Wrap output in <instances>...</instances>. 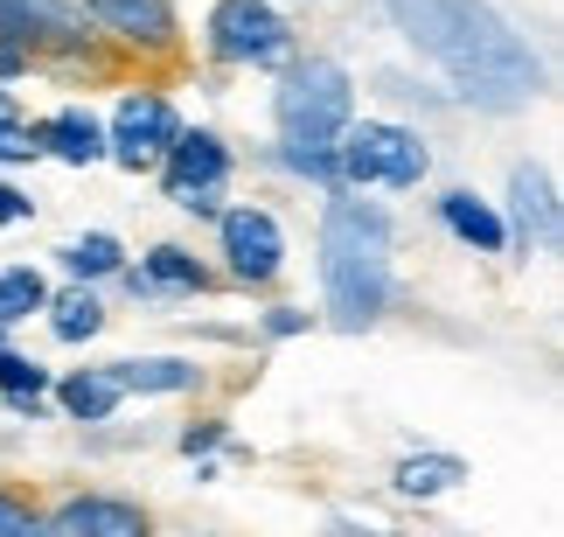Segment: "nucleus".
I'll return each instance as SVG.
<instances>
[{
    "label": "nucleus",
    "instance_id": "b1692460",
    "mask_svg": "<svg viewBox=\"0 0 564 537\" xmlns=\"http://www.w3.org/2000/svg\"><path fill=\"white\" fill-rule=\"evenodd\" d=\"M21 161H42L29 119H0V168H21Z\"/></svg>",
    "mask_w": 564,
    "mask_h": 537
},
{
    "label": "nucleus",
    "instance_id": "5701e85b",
    "mask_svg": "<svg viewBox=\"0 0 564 537\" xmlns=\"http://www.w3.org/2000/svg\"><path fill=\"white\" fill-rule=\"evenodd\" d=\"M0 537H42V509L14 488H0Z\"/></svg>",
    "mask_w": 564,
    "mask_h": 537
},
{
    "label": "nucleus",
    "instance_id": "9d476101",
    "mask_svg": "<svg viewBox=\"0 0 564 537\" xmlns=\"http://www.w3.org/2000/svg\"><path fill=\"white\" fill-rule=\"evenodd\" d=\"M77 14L91 21L98 35L126 42L140 56H175L182 50V21H175V0H77Z\"/></svg>",
    "mask_w": 564,
    "mask_h": 537
},
{
    "label": "nucleus",
    "instance_id": "1a4fd4ad",
    "mask_svg": "<svg viewBox=\"0 0 564 537\" xmlns=\"http://www.w3.org/2000/svg\"><path fill=\"white\" fill-rule=\"evenodd\" d=\"M216 238H224V266L237 287H272L279 272H286V230H279L272 210L258 203H237L216 217Z\"/></svg>",
    "mask_w": 564,
    "mask_h": 537
},
{
    "label": "nucleus",
    "instance_id": "dca6fc26",
    "mask_svg": "<svg viewBox=\"0 0 564 537\" xmlns=\"http://www.w3.org/2000/svg\"><path fill=\"white\" fill-rule=\"evenodd\" d=\"M50 398H56V412L63 419H77V426H105L126 405V391L112 384V370H63V377H50Z\"/></svg>",
    "mask_w": 564,
    "mask_h": 537
},
{
    "label": "nucleus",
    "instance_id": "a211bd4d",
    "mask_svg": "<svg viewBox=\"0 0 564 537\" xmlns=\"http://www.w3.org/2000/svg\"><path fill=\"white\" fill-rule=\"evenodd\" d=\"M467 482V461L460 454H404L398 468H390V488H398L404 503H440V496H453V488Z\"/></svg>",
    "mask_w": 564,
    "mask_h": 537
},
{
    "label": "nucleus",
    "instance_id": "6ab92c4d",
    "mask_svg": "<svg viewBox=\"0 0 564 537\" xmlns=\"http://www.w3.org/2000/svg\"><path fill=\"white\" fill-rule=\"evenodd\" d=\"M42 314H50V335L56 342H98L105 335V300L91 287H63L42 300Z\"/></svg>",
    "mask_w": 564,
    "mask_h": 537
},
{
    "label": "nucleus",
    "instance_id": "2eb2a0df",
    "mask_svg": "<svg viewBox=\"0 0 564 537\" xmlns=\"http://www.w3.org/2000/svg\"><path fill=\"white\" fill-rule=\"evenodd\" d=\"M112 370V384L126 398H175V391H203V363L195 356H119V363H105Z\"/></svg>",
    "mask_w": 564,
    "mask_h": 537
},
{
    "label": "nucleus",
    "instance_id": "a878e982",
    "mask_svg": "<svg viewBox=\"0 0 564 537\" xmlns=\"http://www.w3.org/2000/svg\"><path fill=\"white\" fill-rule=\"evenodd\" d=\"M209 447H224V419H195L188 433H182V454H188V461L209 454Z\"/></svg>",
    "mask_w": 564,
    "mask_h": 537
},
{
    "label": "nucleus",
    "instance_id": "4be33fe9",
    "mask_svg": "<svg viewBox=\"0 0 564 537\" xmlns=\"http://www.w3.org/2000/svg\"><path fill=\"white\" fill-rule=\"evenodd\" d=\"M42 300H50V279L35 266H0V335L21 329L29 314H42Z\"/></svg>",
    "mask_w": 564,
    "mask_h": 537
},
{
    "label": "nucleus",
    "instance_id": "cd10ccee",
    "mask_svg": "<svg viewBox=\"0 0 564 537\" xmlns=\"http://www.w3.org/2000/svg\"><path fill=\"white\" fill-rule=\"evenodd\" d=\"M341 537H398V530H383V524H349V517H335Z\"/></svg>",
    "mask_w": 564,
    "mask_h": 537
},
{
    "label": "nucleus",
    "instance_id": "20e7f679",
    "mask_svg": "<svg viewBox=\"0 0 564 537\" xmlns=\"http://www.w3.org/2000/svg\"><path fill=\"white\" fill-rule=\"evenodd\" d=\"M335 175L341 189H419L432 175V147L419 126H398V119H349L335 140Z\"/></svg>",
    "mask_w": 564,
    "mask_h": 537
},
{
    "label": "nucleus",
    "instance_id": "39448f33",
    "mask_svg": "<svg viewBox=\"0 0 564 537\" xmlns=\"http://www.w3.org/2000/svg\"><path fill=\"white\" fill-rule=\"evenodd\" d=\"M203 42L216 63L230 71H286L300 56V35L293 21L272 8V0H216L209 21H203Z\"/></svg>",
    "mask_w": 564,
    "mask_h": 537
},
{
    "label": "nucleus",
    "instance_id": "bb28decb",
    "mask_svg": "<svg viewBox=\"0 0 564 537\" xmlns=\"http://www.w3.org/2000/svg\"><path fill=\"white\" fill-rule=\"evenodd\" d=\"M307 329H314L307 308H272L265 314V335H279V342H286V335H307Z\"/></svg>",
    "mask_w": 564,
    "mask_h": 537
},
{
    "label": "nucleus",
    "instance_id": "f3484780",
    "mask_svg": "<svg viewBox=\"0 0 564 537\" xmlns=\"http://www.w3.org/2000/svg\"><path fill=\"white\" fill-rule=\"evenodd\" d=\"M440 224H446L460 245H474L481 259H502V251H509L502 210H495V203H481L474 189H446V196H440Z\"/></svg>",
    "mask_w": 564,
    "mask_h": 537
},
{
    "label": "nucleus",
    "instance_id": "f8f14e48",
    "mask_svg": "<svg viewBox=\"0 0 564 537\" xmlns=\"http://www.w3.org/2000/svg\"><path fill=\"white\" fill-rule=\"evenodd\" d=\"M42 537H154V517L133 496H63L50 517H42Z\"/></svg>",
    "mask_w": 564,
    "mask_h": 537
},
{
    "label": "nucleus",
    "instance_id": "423d86ee",
    "mask_svg": "<svg viewBox=\"0 0 564 537\" xmlns=\"http://www.w3.org/2000/svg\"><path fill=\"white\" fill-rule=\"evenodd\" d=\"M224 182H230V147L224 133H209V126H182L175 140H167L161 154V189L167 203L188 210V217H224Z\"/></svg>",
    "mask_w": 564,
    "mask_h": 537
},
{
    "label": "nucleus",
    "instance_id": "0eeeda50",
    "mask_svg": "<svg viewBox=\"0 0 564 537\" xmlns=\"http://www.w3.org/2000/svg\"><path fill=\"white\" fill-rule=\"evenodd\" d=\"M0 42L29 50V63H77L91 56L98 29L77 14V0H0Z\"/></svg>",
    "mask_w": 564,
    "mask_h": 537
},
{
    "label": "nucleus",
    "instance_id": "4468645a",
    "mask_svg": "<svg viewBox=\"0 0 564 537\" xmlns=\"http://www.w3.org/2000/svg\"><path fill=\"white\" fill-rule=\"evenodd\" d=\"M133 300H161V293H209V266L188 245H154L140 259V272H119Z\"/></svg>",
    "mask_w": 564,
    "mask_h": 537
},
{
    "label": "nucleus",
    "instance_id": "412c9836",
    "mask_svg": "<svg viewBox=\"0 0 564 537\" xmlns=\"http://www.w3.org/2000/svg\"><path fill=\"white\" fill-rule=\"evenodd\" d=\"M0 398H8V412L42 419V405H50V370H42L35 356H21V350L0 342Z\"/></svg>",
    "mask_w": 564,
    "mask_h": 537
},
{
    "label": "nucleus",
    "instance_id": "f257e3e1",
    "mask_svg": "<svg viewBox=\"0 0 564 537\" xmlns=\"http://www.w3.org/2000/svg\"><path fill=\"white\" fill-rule=\"evenodd\" d=\"M383 14L474 112H523L544 98V56L495 0H383Z\"/></svg>",
    "mask_w": 564,
    "mask_h": 537
},
{
    "label": "nucleus",
    "instance_id": "ddd939ff",
    "mask_svg": "<svg viewBox=\"0 0 564 537\" xmlns=\"http://www.w3.org/2000/svg\"><path fill=\"white\" fill-rule=\"evenodd\" d=\"M29 133H35V154H50L63 168H98L105 161V126L84 112V105H63V112L35 119Z\"/></svg>",
    "mask_w": 564,
    "mask_h": 537
},
{
    "label": "nucleus",
    "instance_id": "6e6552de",
    "mask_svg": "<svg viewBox=\"0 0 564 537\" xmlns=\"http://www.w3.org/2000/svg\"><path fill=\"white\" fill-rule=\"evenodd\" d=\"M182 133V119H175V105H167V92H154V84H133L119 105H112V119H105V161H119V168H161L167 154V140Z\"/></svg>",
    "mask_w": 564,
    "mask_h": 537
},
{
    "label": "nucleus",
    "instance_id": "f03ea898",
    "mask_svg": "<svg viewBox=\"0 0 564 537\" xmlns=\"http://www.w3.org/2000/svg\"><path fill=\"white\" fill-rule=\"evenodd\" d=\"M390 217L383 203L356 196V189H328L321 203V314L341 335H370L390 314Z\"/></svg>",
    "mask_w": 564,
    "mask_h": 537
},
{
    "label": "nucleus",
    "instance_id": "c85d7f7f",
    "mask_svg": "<svg viewBox=\"0 0 564 537\" xmlns=\"http://www.w3.org/2000/svg\"><path fill=\"white\" fill-rule=\"evenodd\" d=\"M0 119H21V105H14V92L0 84Z\"/></svg>",
    "mask_w": 564,
    "mask_h": 537
},
{
    "label": "nucleus",
    "instance_id": "9b49d317",
    "mask_svg": "<svg viewBox=\"0 0 564 537\" xmlns=\"http://www.w3.org/2000/svg\"><path fill=\"white\" fill-rule=\"evenodd\" d=\"M502 230H509V251H557V182L551 168L536 161H516L509 168V203H502Z\"/></svg>",
    "mask_w": 564,
    "mask_h": 537
},
{
    "label": "nucleus",
    "instance_id": "393cba45",
    "mask_svg": "<svg viewBox=\"0 0 564 537\" xmlns=\"http://www.w3.org/2000/svg\"><path fill=\"white\" fill-rule=\"evenodd\" d=\"M35 217V203H29V189H14L8 175H0V230H14V224H29Z\"/></svg>",
    "mask_w": 564,
    "mask_h": 537
},
{
    "label": "nucleus",
    "instance_id": "7ed1b4c3",
    "mask_svg": "<svg viewBox=\"0 0 564 537\" xmlns=\"http://www.w3.org/2000/svg\"><path fill=\"white\" fill-rule=\"evenodd\" d=\"M349 119H356V77H349L341 56H293L286 71H279V92H272L279 147L328 154Z\"/></svg>",
    "mask_w": 564,
    "mask_h": 537
},
{
    "label": "nucleus",
    "instance_id": "aec40b11",
    "mask_svg": "<svg viewBox=\"0 0 564 537\" xmlns=\"http://www.w3.org/2000/svg\"><path fill=\"white\" fill-rule=\"evenodd\" d=\"M56 259H63V272H70L77 287H98V279H119L126 272V245L112 238V230H84V238H70Z\"/></svg>",
    "mask_w": 564,
    "mask_h": 537
}]
</instances>
